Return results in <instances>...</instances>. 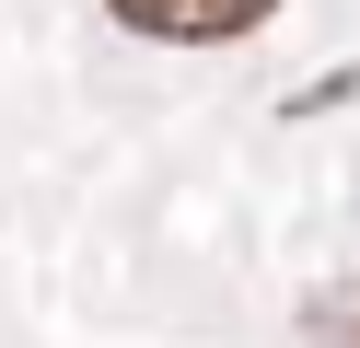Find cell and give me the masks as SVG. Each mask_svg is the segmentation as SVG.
Here are the masks:
<instances>
[{
    "instance_id": "obj_2",
    "label": "cell",
    "mask_w": 360,
    "mask_h": 348,
    "mask_svg": "<svg viewBox=\"0 0 360 348\" xmlns=\"http://www.w3.org/2000/svg\"><path fill=\"white\" fill-rule=\"evenodd\" d=\"M314 348H360V278H337L326 302H314V325H302Z\"/></svg>"
},
{
    "instance_id": "obj_1",
    "label": "cell",
    "mask_w": 360,
    "mask_h": 348,
    "mask_svg": "<svg viewBox=\"0 0 360 348\" xmlns=\"http://www.w3.org/2000/svg\"><path fill=\"white\" fill-rule=\"evenodd\" d=\"M117 23L174 35V46H221V35H244V23H267V0H117Z\"/></svg>"
}]
</instances>
